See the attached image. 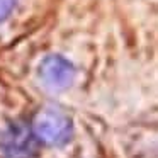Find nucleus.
I'll return each instance as SVG.
<instances>
[{"instance_id": "nucleus-1", "label": "nucleus", "mask_w": 158, "mask_h": 158, "mask_svg": "<svg viewBox=\"0 0 158 158\" xmlns=\"http://www.w3.org/2000/svg\"><path fill=\"white\" fill-rule=\"evenodd\" d=\"M31 131L38 141L49 146H63L73 134V123L58 107H43L32 119Z\"/></svg>"}, {"instance_id": "nucleus-2", "label": "nucleus", "mask_w": 158, "mask_h": 158, "mask_svg": "<svg viewBox=\"0 0 158 158\" xmlns=\"http://www.w3.org/2000/svg\"><path fill=\"white\" fill-rule=\"evenodd\" d=\"M38 155V139L31 126L12 123L0 133V156L2 158H34Z\"/></svg>"}, {"instance_id": "nucleus-3", "label": "nucleus", "mask_w": 158, "mask_h": 158, "mask_svg": "<svg viewBox=\"0 0 158 158\" xmlns=\"http://www.w3.org/2000/svg\"><path fill=\"white\" fill-rule=\"evenodd\" d=\"M38 73L49 90H65L75 78V66L61 55H48L39 63Z\"/></svg>"}, {"instance_id": "nucleus-4", "label": "nucleus", "mask_w": 158, "mask_h": 158, "mask_svg": "<svg viewBox=\"0 0 158 158\" xmlns=\"http://www.w3.org/2000/svg\"><path fill=\"white\" fill-rule=\"evenodd\" d=\"M15 5H17V0H0V22H4L10 15Z\"/></svg>"}]
</instances>
